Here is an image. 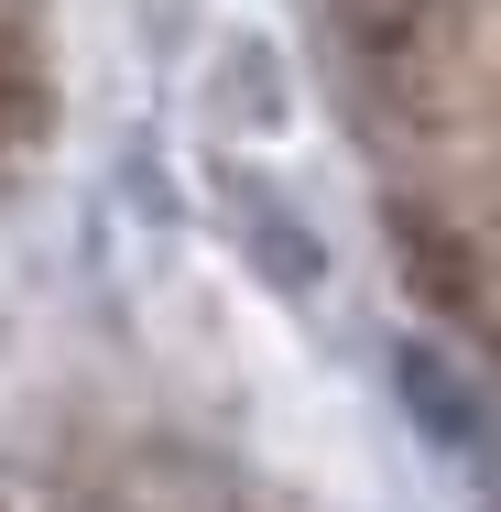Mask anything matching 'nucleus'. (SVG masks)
<instances>
[{"label": "nucleus", "mask_w": 501, "mask_h": 512, "mask_svg": "<svg viewBox=\"0 0 501 512\" xmlns=\"http://www.w3.org/2000/svg\"><path fill=\"white\" fill-rule=\"evenodd\" d=\"M22 131H33V77H22V55L0 44V153H11Z\"/></svg>", "instance_id": "nucleus-2"}, {"label": "nucleus", "mask_w": 501, "mask_h": 512, "mask_svg": "<svg viewBox=\"0 0 501 512\" xmlns=\"http://www.w3.org/2000/svg\"><path fill=\"white\" fill-rule=\"evenodd\" d=\"M360 120L403 273L501 349V0H393L360 44Z\"/></svg>", "instance_id": "nucleus-1"}]
</instances>
